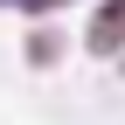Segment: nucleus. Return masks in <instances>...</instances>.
Returning a JSON list of instances; mask_svg holds the SVG:
<instances>
[{"label": "nucleus", "instance_id": "f257e3e1", "mask_svg": "<svg viewBox=\"0 0 125 125\" xmlns=\"http://www.w3.org/2000/svg\"><path fill=\"white\" fill-rule=\"evenodd\" d=\"M83 42H90L97 56H111V49H118V42H125V0H104V7L90 14V35H83Z\"/></svg>", "mask_w": 125, "mask_h": 125}, {"label": "nucleus", "instance_id": "f03ea898", "mask_svg": "<svg viewBox=\"0 0 125 125\" xmlns=\"http://www.w3.org/2000/svg\"><path fill=\"white\" fill-rule=\"evenodd\" d=\"M56 49H62L56 35H28V62H56Z\"/></svg>", "mask_w": 125, "mask_h": 125}, {"label": "nucleus", "instance_id": "7ed1b4c3", "mask_svg": "<svg viewBox=\"0 0 125 125\" xmlns=\"http://www.w3.org/2000/svg\"><path fill=\"white\" fill-rule=\"evenodd\" d=\"M21 7H28V14H49V7H62V0H21Z\"/></svg>", "mask_w": 125, "mask_h": 125}, {"label": "nucleus", "instance_id": "20e7f679", "mask_svg": "<svg viewBox=\"0 0 125 125\" xmlns=\"http://www.w3.org/2000/svg\"><path fill=\"white\" fill-rule=\"evenodd\" d=\"M0 7H21V0H0Z\"/></svg>", "mask_w": 125, "mask_h": 125}]
</instances>
